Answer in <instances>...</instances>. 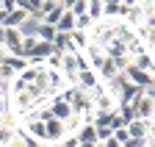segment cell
<instances>
[{"instance_id":"1","label":"cell","mask_w":155,"mask_h":147,"mask_svg":"<svg viewBox=\"0 0 155 147\" xmlns=\"http://www.w3.org/2000/svg\"><path fill=\"white\" fill-rule=\"evenodd\" d=\"M72 86H78L81 92H86V95H94V92L103 86V81L97 78V72H94L91 67H86V69H78V75H75V83H72Z\"/></svg>"},{"instance_id":"2","label":"cell","mask_w":155,"mask_h":147,"mask_svg":"<svg viewBox=\"0 0 155 147\" xmlns=\"http://www.w3.org/2000/svg\"><path fill=\"white\" fill-rule=\"evenodd\" d=\"M94 72H97V78H100L103 83H111V81H116V78L122 75V69H119V64H116V58H111V56H105L100 64H97Z\"/></svg>"},{"instance_id":"3","label":"cell","mask_w":155,"mask_h":147,"mask_svg":"<svg viewBox=\"0 0 155 147\" xmlns=\"http://www.w3.org/2000/svg\"><path fill=\"white\" fill-rule=\"evenodd\" d=\"M22 36H25L22 28H6L3 47L8 50V56H22Z\"/></svg>"},{"instance_id":"4","label":"cell","mask_w":155,"mask_h":147,"mask_svg":"<svg viewBox=\"0 0 155 147\" xmlns=\"http://www.w3.org/2000/svg\"><path fill=\"white\" fill-rule=\"evenodd\" d=\"M47 108H50V114H53V119H61V122H67L75 111H72V105L64 100V97H50V103H47Z\"/></svg>"},{"instance_id":"5","label":"cell","mask_w":155,"mask_h":147,"mask_svg":"<svg viewBox=\"0 0 155 147\" xmlns=\"http://www.w3.org/2000/svg\"><path fill=\"white\" fill-rule=\"evenodd\" d=\"M133 111H136V119H147V122H152V119H155V100L147 97V95H141L139 100L133 103Z\"/></svg>"},{"instance_id":"6","label":"cell","mask_w":155,"mask_h":147,"mask_svg":"<svg viewBox=\"0 0 155 147\" xmlns=\"http://www.w3.org/2000/svg\"><path fill=\"white\" fill-rule=\"evenodd\" d=\"M45 133H47V144H58L67 136V128L61 119H50V122H45Z\"/></svg>"},{"instance_id":"7","label":"cell","mask_w":155,"mask_h":147,"mask_svg":"<svg viewBox=\"0 0 155 147\" xmlns=\"http://www.w3.org/2000/svg\"><path fill=\"white\" fill-rule=\"evenodd\" d=\"M125 128H127L130 139H150V122H147V119H133V122H127Z\"/></svg>"},{"instance_id":"8","label":"cell","mask_w":155,"mask_h":147,"mask_svg":"<svg viewBox=\"0 0 155 147\" xmlns=\"http://www.w3.org/2000/svg\"><path fill=\"white\" fill-rule=\"evenodd\" d=\"M75 139H78V144L97 142V128H94V122H83V125H81V131L75 133Z\"/></svg>"},{"instance_id":"9","label":"cell","mask_w":155,"mask_h":147,"mask_svg":"<svg viewBox=\"0 0 155 147\" xmlns=\"http://www.w3.org/2000/svg\"><path fill=\"white\" fill-rule=\"evenodd\" d=\"M53 47H55L58 53H78V50H75V45H72V36H69V33H55Z\"/></svg>"},{"instance_id":"10","label":"cell","mask_w":155,"mask_h":147,"mask_svg":"<svg viewBox=\"0 0 155 147\" xmlns=\"http://www.w3.org/2000/svg\"><path fill=\"white\" fill-rule=\"evenodd\" d=\"M55 31H58V33H72V31H75V14H72L69 8L61 14V20L55 22Z\"/></svg>"},{"instance_id":"11","label":"cell","mask_w":155,"mask_h":147,"mask_svg":"<svg viewBox=\"0 0 155 147\" xmlns=\"http://www.w3.org/2000/svg\"><path fill=\"white\" fill-rule=\"evenodd\" d=\"M28 20H31V17H28V14L22 11V8H14V11H11L8 17H6V28H22V25H25Z\"/></svg>"},{"instance_id":"12","label":"cell","mask_w":155,"mask_h":147,"mask_svg":"<svg viewBox=\"0 0 155 147\" xmlns=\"http://www.w3.org/2000/svg\"><path fill=\"white\" fill-rule=\"evenodd\" d=\"M119 11H122V0H103V17L119 20Z\"/></svg>"},{"instance_id":"13","label":"cell","mask_w":155,"mask_h":147,"mask_svg":"<svg viewBox=\"0 0 155 147\" xmlns=\"http://www.w3.org/2000/svg\"><path fill=\"white\" fill-rule=\"evenodd\" d=\"M69 36H72V45H75V50H78V53H83V50L91 45V42H89V33H86V31H72Z\"/></svg>"},{"instance_id":"14","label":"cell","mask_w":155,"mask_h":147,"mask_svg":"<svg viewBox=\"0 0 155 147\" xmlns=\"http://www.w3.org/2000/svg\"><path fill=\"white\" fill-rule=\"evenodd\" d=\"M55 25H50V22H39V28H36V36H39V39H42V42H53L55 39Z\"/></svg>"},{"instance_id":"15","label":"cell","mask_w":155,"mask_h":147,"mask_svg":"<svg viewBox=\"0 0 155 147\" xmlns=\"http://www.w3.org/2000/svg\"><path fill=\"white\" fill-rule=\"evenodd\" d=\"M36 45H39V36L36 33H25L22 36V58H31V53L36 50Z\"/></svg>"},{"instance_id":"16","label":"cell","mask_w":155,"mask_h":147,"mask_svg":"<svg viewBox=\"0 0 155 147\" xmlns=\"http://www.w3.org/2000/svg\"><path fill=\"white\" fill-rule=\"evenodd\" d=\"M81 125H83V117H81V114H72V117L64 122V128H67V136H69V133L75 136L78 131H81Z\"/></svg>"},{"instance_id":"17","label":"cell","mask_w":155,"mask_h":147,"mask_svg":"<svg viewBox=\"0 0 155 147\" xmlns=\"http://www.w3.org/2000/svg\"><path fill=\"white\" fill-rule=\"evenodd\" d=\"M17 133H19V131H14V128H8V125L0 122V147H8V142H11Z\"/></svg>"},{"instance_id":"18","label":"cell","mask_w":155,"mask_h":147,"mask_svg":"<svg viewBox=\"0 0 155 147\" xmlns=\"http://www.w3.org/2000/svg\"><path fill=\"white\" fill-rule=\"evenodd\" d=\"M91 20H103V0H89V11H86Z\"/></svg>"},{"instance_id":"19","label":"cell","mask_w":155,"mask_h":147,"mask_svg":"<svg viewBox=\"0 0 155 147\" xmlns=\"http://www.w3.org/2000/svg\"><path fill=\"white\" fill-rule=\"evenodd\" d=\"M64 11H67V8H64V6H61V3H58V6H55V8H53V11H47V14H45V17H42V22H50V25H55V22H58V20H61V14H64Z\"/></svg>"},{"instance_id":"20","label":"cell","mask_w":155,"mask_h":147,"mask_svg":"<svg viewBox=\"0 0 155 147\" xmlns=\"http://www.w3.org/2000/svg\"><path fill=\"white\" fill-rule=\"evenodd\" d=\"M8 147H36V144H33V142H31V139H28L22 131H19V133H17V136L8 142Z\"/></svg>"},{"instance_id":"21","label":"cell","mask_w":155,"mask_h":147,"mask_svg":"<svg viewBox=\"0 0 155 147\" xmlns=\"http://www.w3.org/2000/svg\"><path fill=\"white\" fill-rule=\"evenodd\" d=\"M14 78H17V72H14V69L3 61V64H0V83H11Z\"/></svg>"},{"instance_id":"22","label":"cell","mask_w":155,"mask_h":147,"mask_svg":"<svg viewBox=\"0 0 155 147\" xmlns=\"http://www.w3.org/2000/svg\"><path fill=\"white\" fill-rule=\"evenodd\" d=\"M69 11H72L75 17H78V14H86V11H89V0H75V3L69 6Z\"/></svg>"},{"instance_id":"23","label":"cell","mask_w":155,"mask_h":147,"mask_svg":"<svg viewBox=\"0 0 155 147\" xmlns=\"http://www.w3.org/2000/svg\"><path fill=\"white\" fill-rule=\"evenodd\" d=\"M114 139H116V142H119V144L125 147V144L130 142V133H127V128H125V125H122V128H116V131H114Z\"/></svg>"},{"instance_id":"24","label":"cell","mask_w":155,"mask_h":147,"mask_svg":"<svg viewBox=\"0 0 155 147\" xmlns=\"http://www.w3.org/2000/svg\"><path fill=\"white\" fill-rule=\"evenodd\" d=\"M97 128V142H108L111 136H114V131L111 128H105V125H94Z\"/></svg>"},{"instance_id":"25","label":"cell","mask_w":155,"mask_h":147,"mask_svg":"<svg viewBox=\"0 0 155 147\" xmlns=\"http://www.w3.org/2000/svg\"><path fill=\"white\" fill-rule=\"evenodd\" d=\"M58 147H78V139H75V136L69 133V136H64L61 142H58Z\"/></svg>"},{"instance_id":"26","label":"cell","mask_w":155,"mask_h":147,"mask_svg":"<svg viewBox=\"0 0 155 147\" xmlns=\"http://www.w3.org/2000/svg\"><path fill=\"white\" fill-rule=\"evenodd\" d=\"M14 8H17V0H3V11H8V14H11Z\"/></svg>"},{"instance_id":"27","label":"cell","mask_w":155,"mask_h":147,"mask_svg":"<svg viewBox=\"0 0 155 147\" xmlns=\"http://www.w3.org/2000/svg\"><path fill=\"white\" fill-rule=\"evenodd\" d=\"M139 6H141L144 11H150V8H155V0H139Z\"/></svg>"},{"instance_id":"28","label":"cell","mask_w":155,"mask_h":147,"mask_svg":"<svg viewBox=\"0 0 155 147\" xmlns=\"http://www.w3.org/2000/svg\"><path fill=\"white\" fill-rule=\"evenodd\" d=\"M100 144H103V147H122V144H119V142H116V139H114V136H111V139H108V142H100Z\"/></svg>"},{"instance_id":"29","label":"cell","mask_w":155,"mask_h":147,"mask_svg":"<svg viewBox=\"0 0 155 147\" xmlns=\"http://www.w3.org/2000/svg\"><path fill=\"white\" fill-rule=\"evenodd\" d=\"M6 58H8V50H6V47H3V45H0V64H3V61H6Z\"/></svg>"},{"instance_id":"30","label":"cell","mask_w":155,"mask_h":147,"mask_svg":"<svg viewBox=\"0 0 155 147\" xmlns=\"http://www.w3.org/2000/svg\"><path fill=\"white\" fill-rule=\"evenodd\" d=\"M122 6L125 8H133V6H139V0H122Z\"/></svg>"},{"instance_id":"31","label":"cell","mask_w":155,"mask_h":147,"mask_svg":"<svg viewBox=\"0 0 155 147\" xmlns=\"http://www.w3.org/2000/svg\"><path fill=\"white\" fill-rule=\"evenodd\" d=\"M3 39H6V25H0V45H3Z\"/></svg>"},{"instance_id":"32","label":"cell","mask_w":155,"mask_h":147,"mask_svg":"<svg viewBox=\"0 0 155 147\" xmlns=\"http://www.w3.org/2000/svg\"><path fill=\"white\" fill-rule=\"evenodd\" d=\"M58 3H61V6H64V8H69V6H72V3H75V0H58Z\"/></svg>"},{"instance_id":"33","label":"cell","mask_w":155,"mask_h":147,"mask_svg":"<svg viewBox=\"0 0 155 147\" xmlns=\"http://www.w3.org/2000/svg\"><path fill=\"white\" fill-rule=\"evenodd\" d=\"M100 142H86V144H78V147H97Z\"/></svg>"},{"instance_id":"34","label":"cell","mask_w":155,"mask_h":147,"mask_svg":"<svg viewBox=\"0 0 155 147\" xmlns=\"http://www.w3.org/2000/svg\"><path fill=\"white\" fill-rule=\"evenodd\" d=\"M36 147H58V144H36Z\"/></svg>"},{"instance_id":"35","label":"cell","mask_w":155,"mask_h":147,"mask_svg":"<svg viewBox=\"0 0 155 147\" xmlns=\"http://www.w3.org/2000/svg\"><path fill=\"white\" fill-rule=\"evenodd\" d=\"M144 147H155V144H152V142H147V144H144Z\"/></svg>"},{"instance_id":"36","label":"cell","mask_w":155,"mask_h":147,"mask_svg":"<svg viewBox=\"0 0 155 147\" xmlns=\"http://www.w3.org/2000/svg\"><path fill=\"white\" fill-rule=\"evenodd\" d=\"M150 53H152V56H155V47H152V50H150Z\"/></svg>"},{"instance_id":"37","label":"cell","mask_w":155,"mask_h":147,"mask_svg":"<svg viewBox=\"0 0 155 147\" xmlns=\"http://www.w3.org/2000/svg\"><path fill=\"white\" fill-rule=\"evenodd\" d=\"M0 8H3V0H0Z\"/></svg>"},{"instance_id":"38","label":"cell","mask_w":155,"mask_h":147,"mask_svg":"<svg viewBox=\"0 0 155 147\" xmlns=\"http://www.w3.org/2000/svg\"><path fill=\"white\" fill-rule=\"evenodd\" d=\"M97 147H103V144H97Z\"/></svg>"},{"instance_id":"39","label":"cell","mask_w":155,"mask_h":147,"mask_svg":"<svg viewBox=\"0 0 155 147\" xmlns=\"http://www.w3.org/2000/svg\"><path fill=\"white\" fill-rule=\"evenodd\" d=\"M152 122H155V119H152Z\"/></svg>"}]
</instances>
